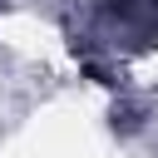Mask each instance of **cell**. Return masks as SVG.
Masks as SVG:
<instances>
[{
    "label": "cell",
    "mask_w": 158,
    "mask_h": 158,
    "mask_svg": "<svg viewBox=\"0 0 158 158\" xmlns=\"http://www.w3.org/2000/svg\"><path fill=\"white\" fill-rule=\"evenodd\" d=\"M133 123H138V114H133V109H114V128H123V133H128Z\"/></svg>",
    "instance_id": "1"
},
{
    "label": "cell",
    "mask_w": 158,
    "mask_h": 158,
    "mask_svg": "<svg viewBox=\"0 0 158 158\" xmlns=\"http://www.w3.org/2000/svg\"><path fill=\"white\" fill-rule=\"evenodd\" d=\"M0 5H5V0H0Z\"/></svg>",
    "instance_id": "2"
}]
</instances>
